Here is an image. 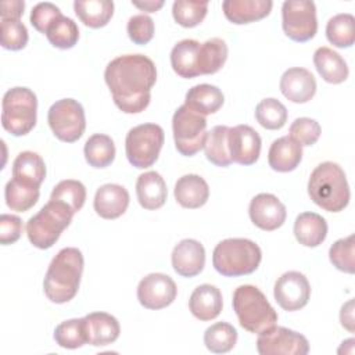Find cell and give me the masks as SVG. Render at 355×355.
I'll list each match as a JSON object with an SVG mask.
<instances>
[{"label":"cell","mask_w":355,"mask_h":355,"mask_svg":"<svg viewBox=\"0 0 355 355\" xmlns=\"http://www.w3.org/2000/svg\"><path fill=\"white\" fill-rule=\"evenodd\" d=\"M104 79L115 105L125 114H139L150 104L157 68L147 55L125 54L108 62Z\"/></svg>","instance_id":"cell-1"},{"label":"cell","mask_w":355,"mask_h":355,"mask_svg":"<svg viewBox=\"0 0 355 355\" xmlns=\"http://www.w3.org/2000/svg\"><path fill=\"white\" fill-rule=\"evenodd\" d=\"M83 263V255L75 247H67L57 252L43 280V291L51 302L65 304L78 294Z\"/></svg>","instance_id":"cell-2"},{"label":"cell","mask_w":355,"mask_h":355,"mask_svg":"<svg viewBox=\"0 0 355 355\" xmlns=\"http://www.w3.org/2000/svg\"><path fill=\"white\" fill-rule=\"evenodd\" d=\"M311 200L327 212H340L349 202V186L343 168L331 161L319 164L308 180Z\"/></svg>","instance_id":"cell-3"},{"label":"cell","mask_w":355,"mask_h":355,"mask_svg":"<svg viewBox=\"0 0 355 355\" xmlns=\"http://www.w3.org/2000/svg\"><path fill=\"white\" fill-rule=\"evenodd\" d=\"M261 259L262 251L259 245L248 239L222 240L212 254L215 270L226 277L251 275L258 269Z\"/></svg>","instance_id":"cell-4"},{"label":"cell","mask_w":355,"mask_h":355,"mask_svg":"<svg viewBox=\"0 0 355 355\" xmlns=\"http://www.w3.org/2000/svg\"><path fill=\"white\" fill-rule=\"evenodd\" d=\"M233 311L240 326L250 333L259 334L273 327L277 322V312L265 294L251 284H243L234 290Z\"/></svg>","instance_id":"cell-5"},{"label":"cell","mask_w":355,"mask_h":355,"mask_svg":"<svg viewBox=\"0 0 355 355\" xmlns=\"http://www.w3.org/2000/svg\"><path fill=\"white\" fill-rule=\"evenodd\" d=\"M73 215V211L67 204L50 200L26 222V236L31 244L40 250L53 247L69 226Z\"/></svg>","instance_id":"cell-6"},{"label":"cell","mask_w":355,"mask_h":355,"mask_svg":"<svg viewBox=\"0 0 355 355\" xmlns=\"http://www.w3.org/2000/svg\"><path fill=\"white\" fill-rule=\"evenodd\" d=\"M37 98L28 87H12L1 100V125L12 136H25L36 125Z\"/></svg>","instance_id":"cell-7"},{"label":"cell","mask_w":355,"mask_h":355,"mask_svg":"<svg viewBox=\"0 0 355 355\" xmlns=\"http://www.w3.org/2000/svg\"><path fill=\"white\" fill-rule=\"evenodd\" d=\"M164 129L157 123H141L132 128L125 139L126 158L135 168L151 166L164 146Z\"/></svg>","instance_id":"cell-8"},{"label":"cell","mask_w":355,"mask_h":355,"mask_svg":"<svg viewBox=\"0 0 355 355\" xmlns=\"http://www.w3.org/2000/svg\"><path fill=\"white\" fill-rule=\"evenodd\" d=\"M172 130L176 150L184 157L196 155L204 148L207 139V119L204 115L180 105L172 116Z\"/></svg>","instance_id":"cell-9"},{"label":"cell","mask_w":355,"mask_h":355,"mask_svg":"<svg viewBox=\"0 0 355 355\" xmlns=\"http://www.w3.org/2000/svg\"><path fill=\"white\" fill-rule=\"evenodd\" d=\"M47 122L58 140L73 143L79 140L85 132V110L79 101L73 98H62L49 108Z\"/></svg>","instance_id":"cell-10"},{"label":"cell","mask_w":355,"mask_h":355,"mask_svg":"<svg viewBox=\"0 0 355 355\" xmlns=\"http://www.w3.org/2000/svg\"><path fill=\"white\" fill-rule=\"evenodd\" d=\"M282 26L294 42H308L318 32L316 6L309 0H287L282 6Z\"/></svg>","instance_id":"cell-11"},{"label":"cell","mask_w":355,"mask_h":355,"mask_svg":"<svg viewBox=\"0 0 355 355\" xmlns=\"http://www.w3.org/2000/svg\"><path fill=\"white\" fill-rule=\"evenodd\" d=\"M257 351L261 355H306L309 343L298 331L275 324L258 334Z\"/></svg>","instance_id":"cell-12"},{"label":"cell","mask_w":355,"mask_h":355,"mask_svg":"<svg viewBox=\"0 0 355 355\" xmlns=\"http://www.w3.org/2000/svg\"><path fill=\"white\" fill-rule=\"evenodd\" d=\"M273 295L280 308L294 312L308 304L311 297V286L305 275L297 270H288L276 280Z\"/></svg>","instance_id":"cell-13"},{"label":"cell","mask_w":355,"mask_h":355,"mask_svg":"<svg viewBox=\"0 0 355 355\" xmlns=\"http://www.w3.org/2000/svg\"><path fill=\"white\" fill-rule=\"evenodd\" d=\"M178 294L173 279L164 273H150L137 286V300L147 309H162L169 306Z\"/></svg>","instance_id":"cell-14"},{"label":"cell","mask_w":355,"mask_h":355,"mask_svg":"<svg viewBox=\"0 0 355 355\" xmlns=\"http://www.w3.org/2000/svg\"><path fill=\"white\" fill-rule=\"evenodd\" d=\"M261 136L248 125L229 128L227 146L232 162L248 166L257 162L261 154Z\"/></svg>","instance_id":"cell-15"},{"label":"cell","mask_w":355,"mask_h":355,"mask_svg":"<svg viewBox=\"0 0 355 355\" xmlns=\"http://www.w3.org/2000/svg\"><path fill=\"white\" fill-rule=\"evenodd\" d=\"M251 222L266 232L279 229L287 216L284 204L273 194L261 193L255 196L248 207Z\"/></svg>","instance_id":"cell-16"},{"label":"cell","mask_w":355,"mask_h":355,"mask_svg":"<svg viewBox=\"0 0 355 355\" xmlns=\"http://www.w3.org/2000/svg\"><path fill=\"white\" fill-rule=\"evenodd\" d=\"M173 270L183 277H194L200 275L205 265V250L202 244L194 239L179 241L172 251Z\"/></svg>","instance_id":"cell-17"},{"label":"cell","mask_w":355,"mask_h":355,"mask_svg":"<svg viewBox=\"0 0 355 355\" xmlns=\"http://www.w3.org/2000/svg\"><path fill=\"white\" fill-rule=\"evenodd\" d=\"M280 92L293 103H308L316 93L315 76L305 68H288L280 78Z\"/></svg>","instance_id":"cell-18"},{"label":"cell","mask_w":355,"mask_h":355,"mask_svg":"<svg viewBox=\"0 0 355 355\" xmlns=\"http://www.w3.org/2000/svg\"><path fill=\"white\" fill-rule=\"evenodd\" d=\"M129 205L128 190L115 183H107L97 189L93 207L97 215L104 219H116L125 214Z\"/></svg>","instance_id":"cell-19"},{"label":"cell","mask_w":355,"mask_h":355,"mask_svg":"<svg viewBox=\"0 0 355 355\" xmlns=\"http://www.w3.org/2000/svg\"><path fill=\"white\" fill-rule=\"evenodd\" d=\"M272 7L270 0H226L222 3L225 17L236 25L262 19L270 14Z\"/></svg>","instance_id":"cell-20"},{"label":"cell","mask_w":355,"mask_h":355,"mask_svg":"<svg viewBox=\"0 0 355 355\" xmlns=\"http://www.w3.org/2000/svg\"><path fill=\"white\" fill-rule=\"evenodd\" d=\"M223 306L222 293L212 284H201L194 288L189 300V309L194 318L202 322L219 316Z\"/></svg>","instance_id":"cell-21"},{"label":"cell","mask_w":355,"mask_h":355,"mask_svg":"<svg viewBox=\"0 0 355 355\" xmlns=\"http://www.w3.org/2000/svg\"><path fill=\"white\" fill-rule=\"evenodd\" d=\"M87 343L94 347H103L116 341L121 333L119 322L107 312H92L85 316Z\"/></svg>","instance_id":"cell-22"},{"label":"cell","mask_w":355,"mask_h":355,"mask_svg":"<svg viewBox=\"0 0 355 355\" xmlns=\"http://www.w3.org/2000/svg\"><path fill=\"white\" fill-rule=\"evenodd\" d=\"M136 196L139 204L144 209L153 211L161 208L165 204L168 196L164 178L155 171L141 173L136 182Z\"/></svg>","instance_id":"cell-23"},{"label":"cell","mask_w":355,"mask_h":355,"mask_svg":"<svg viewBox=\"0 0 355 355\" xmlns=\"http://www.w3.org/2000/svg\"><path fill=\"white\" fill-rule=\"evenodd\" d=\"M173 194L179 205L183 208L196 209L208 201L209 187L200 175L189 173L178 179Z\"/></svg>","instance_id":"cell-24"},{"label":"cell","mask_w":355,"mask_h":355,"mask_svg":"<svg viewBox=\"0 0 355 355\" xmlns=\"http://www.w3.org/2000/svg\"><path fill=\"white\" fill-rule=\"evenodd\" d=\"M302 159V147L290 136L276 139L269 148L268 162L276 172H291Z\"/></svg>","instance_id":"cell-25"},{"label":"cell","mask_w":355,"mask_h":355,"mask_svg":"<svg viewBox=\"0 0 355 355\" xmlns=\"http://www.w3.org/2000/svg\"><path fill=\"white\" fill-rule=\"evenodd\" d=\"M200 42L194 39H183L178 42L171 51L172 69L184 79H191L200 75L198 72V51Z\"/></svg>","instance_id":"cell-26"},{"label":"cell","mask_w":355,"mask_h":355,"mask_svg":"<svg viewBox=\"0 0 355 355\" xmlns=\"http://www.w3.org/2000/svg\"><path fill=\"white\" fill-rule=\"evenodd\" d=\"M294 236L305 247H318L327 236V222L316 212H302L295 218Z\"/></svg>","instance_id":"cell-27"},{"label":"cell","mask_w":355,"mask_h":355,"mask_svg":"<svg viewBox=\"0 0 355 355\" xmlns=\"http://www.w3.org/2000/svg\"><path fill=\"white\" fill-rule=\"evenodd\" d=\"M313 64L319 75L327 83L338 85L348 78V67L345 60L333 49L322 46L313 53Z\"/></svg>","instance_id":"cell-28"},{"label":"cell","mask_w":355,"mask_h":355,"mask_svg":"<svg viewBox=\"0 0 355 355\" xmlns=\"http://www.w3.org/2000/svg\"><path fill=\"white\" fill-rule=\"evenodd\" d=\"M225 96L219 87L208 83L196 85L186 93L184 104L200 115H209L219 111L223 105Z\"/></svg>","instance_id":"cell-29"},{"label":"cell","mask_w":355,"mask_h":355,"mask_svg":"<svg viewBox=\"0 0 355 355\" xmlns=\"http://www.w3.org/2000/svg\"><path fill=\"white\" fill-rule=\"evenodd\" d=\"M12 178L40 187L46 178V165L43 158L33 151L19 153L12 162Z\"/></svg>","instance_id":"cell-30"},{"label":"cell","mask_w":355,"mask_h":355,"mask_svg":"<svg viewBox=\"0 0 355 355\" xmlns=\"http://www.w3.org/2000/svg\"><path fill=\"white\" fill-rule=\"evenodd\" d=\"M73 10L83 25L97 29L105 26L114 14L111 0H76Z\"/></svg>","instance_id":"cell-31"},{"label":"cell","mask_w":355,"mask_h":355,"mask_svg":"<svg viewBox=\"0 0 355 355\" xmlns=\"http://www.w3.org/2000/svg\"><path fill=\"white\" fill-rule=\"evenodd\" d=\"M227 60V44L220 37H211L200 44L198 72L200 75L216 73Z\"/></svg>","instance_id":"cell-32"},{"label":"cell","mask_w":355,"mask_h":355,"mask_svg":"<svg viewBox=\"0 0 355 355\" xmlns=\"http://www.w3.org/2000/svg\"><path fill=\"white\" fill-rule=\"evenodd\" d=\"M86 162L93 168H107L115 159V144L108 135L96 133L85 143Z\"/></svg>","instance_id":"cell-33"},{"label":"cell","mask_w":355,"mask_h":355,"mask_svg":"<svg viewBox=\"0 0 355 355\" xmlns=\"http://www.w3.org/2000/svg\"><path fill=\"white\" fill-rule=\"evenodd\" d=\"M40 191L37 186H32L17 179H11L7 182L4 189L6 204L11 211L25 212L31 209L39 200Z\"/></svg>","instance_id":"cell-34"},{"label":"cell","mask_w":355,"mask_h":355,"mask_svg":"<svg viewBox=\"0 0 355 355\" xmlns=\"http://www.w3.org/2000/svg\"><path fill=\"white\" fill-rule=\"evenodd\" d=\"M227 133L229 126L218 125L214 126L208 133L204 144L205 157L209 162L216 166H229L232 164V158L229 154L227 146Z\"/></svg>","instance_id":"cell-35"},{"label":"cell","mask_w":355,"mask_h":355,"mask_svg":"<svg viewBox=\"0 0 355 355\" xmlns=\"http://www.w3.org/2000/svg\"><path fill=\"white\" fill-rule=\"evenodd\" d=\"M327 40L340 49L351 47L355 42V18L352 14L343 12L329 19L326 25Z\"/></svg>","instance_id":"cell-36"},{"label":"cell","mask_w":355,"mask_h":355,"mask_svg":"<svg viewBox=\"0 0 355 355\" xmlns=\"http://www.w3.org/2000/svg\"><path fill=\"white\" fill-rule=\"evenodd\" d=\"M237 343V330L226 322L211 324L204 333V344L214 354H225Z\"/></svg>","instance_id":"cell-37"},{"label":"cell","mask_w":355,"mask_h":355,"mask_svg":"<svg viewBox=\"0 0 355 355\" xmlns=\"http://www.w3.org/2000/svg\"><path fill=\"white\" fill-rule=\"evenodd\" d=\"M55 343L67 349L80 348L87 343L85 318L61 322L54 330Z\"/></svg>","instance_id":"cell-38"},{"label":"cell","mask_w":355,"mask_h":355,"mask_svg":"<svg viewBox=\"0 0 355 355\" xmlns=\"http://www.w3.org/2000/svg\"><path fill=\"white\" fill-rule=\"evenodd\" d=\"M46 37L51 46L61 50H68L78 43L79 29H78V25L73 22V19L61 15L47 29Z\"/></svg>","instance_id":"cell-39"},{"label":"cell","mask_w":355,"mask_h":355,"mask_svg":"<svg viewBox=\"0 0 355 355\" xmlns=\"http://www.w3.org/2000/svg\"><path fill=\"white\" fill-rule=\"evenodd\" d=\"M255 119L265 129H282L287 122V108L276 98H263L255 107Z\"/></svg>","instance_id":"cell-40"},{"label":"cell","mask_w":355,"mask_h":355,"mask_svg":"<svg viewBox=\"0 0 355 355\" xmlns=\"http://www.w3.org/2000/svg\"><path fill=\"white\" fill-rule=\"evenodd\" d=\"M50 200L61 201L67 204L73 214L82 209L86 201V187L82 182L73 179H65L57 183L50 194Z\"/></svg>","instance_id":"cell-41"},{"label":"cell","mask_w":355,"mask_h":355,"mask_svg":"<svg viewBox=\"0 0 355 355\" xmlns=\"http://www.w3.org/2000/svg\"><path fill=\"white\" fill-rule=\"evenodd\" d=\"M208 11V1L176 0L172 6L173 19L183 28H194L200 25Z\"/></svg>","instance_id":"cell-42"},{"label":"cell","mask_w":355,"mask_h":355,"mask_svg":"<svg viewBox=\"0 0 355 355\" xmlns=\"http://www.w3.org/2000/svg\"><path fill=\"white\" fill-rule=\"evenodd\" d=\"M354 234L337 240L329 250L330 262L341 272H355V241Z\"/></svg>","instance_id":"cell-43"},{"label":"cell","mask_w":355,"mask_h":355,"mask_svg":"<svg viewBox=\"0 0 355 355\" xmlns=\"http://www.w3.org/2000/svg\"><path fill=\"white\" fill-rule=\"evenodd\" d=\"M28 29L19 19H0V40L7 50H21L28 44Z\"/></svg>","instance_id":"cell-44"},{"label":"cell","mask_w":355,"mask_h":355,"mask_svg":"<svg viewBox=\"0 0 355 355\" xmlns=\"http://www.w3.org/2000/svg\"><path fill=\"white\" fill-rule=\"evenodd\" d=\"M288 133H290V137L293 140H295L302 147V146L315 144L320 137L322 129H320V125L315 119L301 116V118H297L290 125Z\"/></svg>","instance_id":"cell-45"},{"label":"cell","mask_w":355,"mask_h":355,"mask_svg":"<svg viewBox=\"0 0 355 355\" xmlns=\"http://www.w3.org/2000/svg\"><path fill=\"white\" fill-rule=\"evenodd\" d=\"M126 31L135 44H147L154 36V21L146 14L133 15L128 21Z\"/></svg>","instance_id":"cell-46"},{"label":"cell","mask_w":355,"mask_h":355,"mask_svg":"<svg viewBox=\"0 0 355 355\" xmlns=\"http://www.w3.org/2000/svg\"><path fill=\"white\" fill-rule=\"evenodd\" d=\"M61 11L60 8L53 4V3H49V1H44V3H37L32 11H31V24L32 26L40 32V33H44L47 32V29L53 25V22L55 19H58L61 17Z\"/></svg>","instance_id":"cell-47"},{"label":"cell","mask_w":355,"mask_h":355,"mask_svg":"<svg viewBox=\"0 0 355 355\" xmlns=\"http://www.w3.org/2000/svg\"><path fill=\"white\" fill-rule=\"evenodd\" d=\"M22 233V220L17 215L3 214L0 216V243L8 245L15 243Z\"/></svg>","instance_id":"cell-48"},{"label":"cell","mask_w":355,"mask_h":355,"mask_svg":"<svg viewBox=\"0 0 355 355\" xmlns=\"http://www.w3.org/2000/svg\"><path fill=\"white\" fill-rule=\"evenodd\" d=\"M24 10L25 3L22 0H6L1 3V19H19Z\"/></svg>","instance_id":"cell-49"},{"label":"cell","mask_w":355,"mask_h":355,"mask_svg":"<svg viewBox=\"0 0 355 355\" xmlns=\"http://www.w3.org/2000/svg\"><path fill=\"white\" fill-rule=\"evenodd\" d=\"M340 322L341 326L345 327L348 331H354V301L349 300L347 301L340 311Z\"/></svg>","instance_id":"cell-50"},{"label":"cell","mask_w":355,"mask_h":355,"mask_svg":"<svg viewBox=\"0 0 355 355\" xmlns=\"http://www.w3.org/2000/svg\"><path fill=\"white\" fill-rule=\"evenodd\" d=\"M135 7H137L141 11L147 12H155L164 6V0H146V1H132Z\"/></svg>","instance_id":"cell-51"}]
</instances>
